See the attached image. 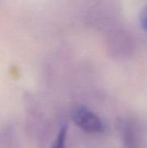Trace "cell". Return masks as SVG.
I'll list each match as a JSON object with an SVG mask.
<instances>
[{
    "instance_id": "cell-2",
    "label": "cell",
    "mask_w": 147,
    "mask_h": 148,
    "mask_svg": "<svg viewBox=\"0 0 147 148\" xmlns=\"http://www.w3.org/2000/svg\"><path fill=\"white\" fill-rule=\"evenodd\" d=\"M65 137H66V128L64 127V129L62 130V132H61V134H60L58 139L56 140L54 148H63Z\"/></svg>"
},
{
    "instance_id": "cell-1",
    "label": "cell",
    "mask_w": 147,
    "mask_h": 148,
    "mask_svg": "<svg viewBox=\"0 0 147 148\" xmlns=\"http://www.w3.org/2000/svg\"><path fill=\"white\" fill-rule=\"evenodd\" d=\"M75 123L88 133H100L103 130L101 121L92 112L85 108H77L73 114Z\"/></svg>"
},
{
    "instance_id": "cell-3",
    "label": "cell",
    "mask_w": 147,
    "mask_h": 148,
    "mask_svg": "<svg viewBox=\"0 0 147 148\" xmlns=\"http://www.w3.org/2000/svg\"><path fill=\"white\" fill-rule=\"evenodd\" d=\"M140 22L143 29L147 32V6L144 9L140 16Z\"/></svg>"
}]
</instances>
